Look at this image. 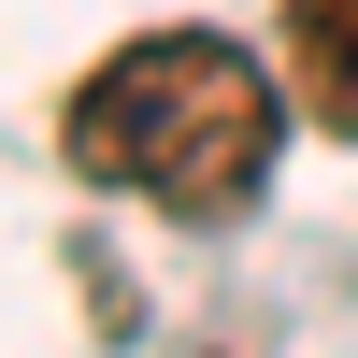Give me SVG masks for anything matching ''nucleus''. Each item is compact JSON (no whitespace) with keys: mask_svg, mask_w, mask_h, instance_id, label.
Returning <instances> with one entry per match:
<instances>
[{"mask_svg":"<svg viewBox=\"0 0 358 358\" xmlns=\"http://www.w3.org/2000/svg\"><path fill=\"white\" fill-rule=\"evenodd\" d=\"M287 115H301L287 72L244 57L229 29H143L57 101V158L158 215H244L287 158Z\"/></svg>","mask_w":358,"mask_h":358,"instance_id":"f257e3e1","label":"nucleus"},{"mask_svg":"<svg viewBox=\"0 0 358 358\" xmlns=\"http://www.w3.org/2000/svg\"><path fill=\"white\" fill-rule=\"evenodd\" d=\"M273 72L301 101V129L358 143V0H273Z\"/></svg>","mask_w":358,"mask_h":358,"instance_id":"f03ea898","label":"nucleus"}]
</instances>
